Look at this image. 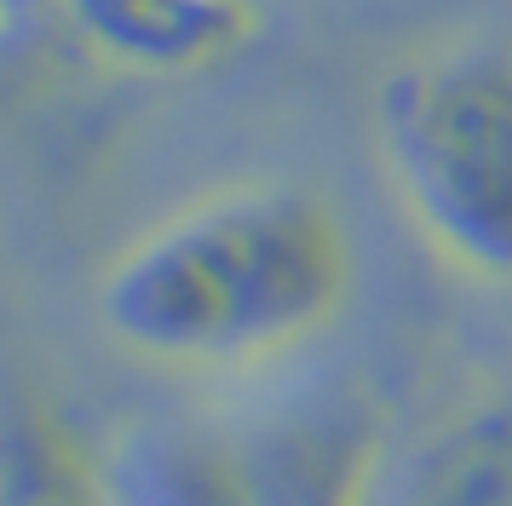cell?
<instances>
[{
	"mask_svg": "<svg viewBox=\"0 0 512 506\" xmlns=\"http://www.w3.org/2000/svg\"><path fill=\"white\" fill-rule=\"evenodd\" d=\"M357 288L340 207L282 179L219 184L98 271V328L162 374H248L323 340Z\"/></svg>",
	"mask_w": 512,
	"mask_h": 506,
	"instance_id": "6da1fadb",
	"label": "cell"
},
{
	"mask_svg": "<svg viewBox=\"0 0 512 506\" xmlns=\"http://www.w3.org/2000/svg\"><path fill=\"white\" fill-rule=\"evenodd\" d=\"M374 150L403 219L443 265L512 288V41L438 35L374 87Z\"/></svg>",
	"mask_w": 512,
	"mask_h": 506,
	"instance_id": "7a4b0ae2",
	"label": "cell"
},
{
	"mask_svg": "<svg viewBox=\"0 0 512 506\" xmlns=\"http://www.w3.org/2000/svg\"><path fill=\"white\" fill-rule=\"evenodd\" d=\"M75 41L116 75L190 81L259 41L254 0H52Z\"/></svg>",
	"mask_w": 512,
	"mask_h": 506,
	"instance_id": "3957f363",
	"label": "cell"
},
{
	"mask_svg": "<svg viewBox=\"0 0 512 506\" xmlns=\"http://www.w3.org/2000/svg\"><path fill=\"white\" fill-rule=\"evenodd\" d=\"M357 506H512V397H484L374 455Z\"/></svg>",
	"mask_w": 512,
	"mask_h": 506,
	"instance_id": "277c9868",
	"label": "cell"
},
{
	"mask_svg": "<svg viewBox=\"0 0 512 506\" xmlns=\"http://www.w3.org/2000/svg\"><path fill=\"white\" fill-rule=\"evenodd\" d=\"M0 506H121L64 414L29 397L0 420Z\"/></svg>",
	"mask_w": 512,
	"mask_h": 506,
	"instance_id": "5b68a950",
	"label": "cell"
},
{
	"mask_svg": "<svg viewBox=\"0 0 512 506\" xmlns=\"http://www.w3.org/2000/svg\"><path fill=\"white\" fill-rule=\"evenodd\" d=\"M150 506H231V495H225V483H173Z\"/></svg>",
	"mask_w": 512,
	"mask_h": 506,
	"instance_id": "8992f818",
	"label": "cell"
},
{
	"mask_svg": "<svg viewBox=\"0 0 512 506\" xmlns=\"http://www.w3.org/2000/svg\"><path fill=\"white\" fill-rule=\"evenodd\" d=\"M24 23H29V0H0V41L24 35Z\"/></svg>",
	"mask_w": 512,
	"mask_h": 506,
	"instance_id": "52a82bcc",
	"label": "cell"
}]
</instances>
